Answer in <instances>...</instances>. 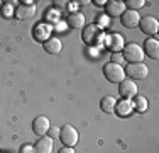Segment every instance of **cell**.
Instances as JSON below:
<instances>
[{"mask_svg": "<svg viewBox=\"0 0 159 153\" xmlns=\"http://www.w3.org/2000/svg\"><path fill=\"white\" fill-rule=\"evenodd\" d=\"M14 15H16V19L19 21H27V19H32L34 15H36V5H34V2H24L22 5H17L16 10H14Z\"/></svg>", "mask_w": 159, "mask_h": 153, "instance_id": "8992f818", "label": "cell"}, {"mask_svg": "<svg viewBox=\"0 0 159 153\" xmlns=\"http://www.w3.org/2000/svg\"><path fill=\"white\" fill-rule=\"evenodd\" d=\"M20 153H34V148L31 145H24V146L20 148Z\"/></svg>", "mask_w": 159, "mask_h": 153, "instance_id": "603a6c76", "label": "cell"}, {"mask_svg": "<svg viewBox=\"0 0 159 153\" xmlns=\"http://www.w3.org/2000/svg\"><path fill=\"white\" fill-rule=\"evenodd\" d=\"M59 140H61V143L64 146H71L73 148L75 145L78 143V131L75 126L71 124H66L63 126L61 129H59Z\"/></svg>", "mask_w": 159, "mask_h": 153, "instance_id": "277c9868", "label": "cell"}, {"mask_svg": "<svg viewBox=\"0 0 159 153\" xmlns=\"http://www.w3.org/2000/svg\"><path fill=\"white\" fill-rule=\"evenodd\" d=\"M58 153H75V150H73L71 146H64V148H61Z\"/></svg>", "mask_w": 159, "mask_h": 153, "instance_id": "cb8c5ba5", "label": "cell"}, {"mask_svg": "<svg viewBox=\"0 0 159 153\" xmlns=\"http://www.w3.org/2000/svg\"><path fill=\"white\" fill-rule=\"evenodd\" d=\"M105 10H107L108 17H120L125 12V5H124V2H119V0H108L105 3Z\"/></svg>", "mask_w": 159, "mask_h": 153, "instance_id": "7c38bea8", "label": "cell"}, {"mask_svg": "<svg viewBox=\"0 0 159 153\" xmlns=\"http://www.w3.org/2000/svg\"><path fill=\"white\" fill-rule=\"evenodd\" d=\"M139 29L142 31L144 34H149V36H152V34H156L159 31V22L156 17H151V15H146V17H141V21H139Z\"/></svg>", "mask_w": 159, "mask_h": 153, "instance_id": "52a82bcc", "label": "cell"}, {"mask_svg": "<svg viewBox=\"0 0 159 153\" xmlns=\"http://www.w3.org/2000/svg\"><path fill=\"white\" fill-rule=\"evenodd\" d=\"M97 5H105V3H107V2H105V0H97Z\"/></svg>", "mask_w": 159, "mask_h": 153, "instance_id": "484cf974", "label": "cell"}, {"mask_svg": "<svg viewBox=\"0 0 159 153\" xmlns=\"http://www.w3.org/2000/svg\"><path fill=\"white\" fill-rule=\"evenodd\" d=\"M124 72H125V75H129L130 78H135V80H142L149 75V68L142 61H139V63H129L124 68Z\"/></svg>", "mask_w": 159, "mask_h": 153, "instance_id": "5b68a950", "label": "cell"}, {"mask_svg": "<svg viewBox=\"0 0 159 153\" xmlns=\"http://www.w3.org/2000/svg\"><path fill=\"white\" fill-rule=\"evenodd\" d=\"M43 48H44L46 53H49V55H58V53L61 51L63 44H61V41H59L58 37H48V39L44 41Z\"/></svg>", "mask_w": 159, "mask_h": 153, "instance_id": "9a60e30c", "label": "cell"}, {"mask_svg": "<svg viewBox=\"0 0 159 153\" xmlns=\"http://www.w3.org/2000/svg\"><path fill=\"white\" fill-rule=\"evenodd\" d=\"M122 55L120 53H113V56H112V63H117V65H120V61H122Z\"/></svg>", "mask_w": 159, "mask_h": 153, "instance_id": "7402d4cb", "label": "cell"}, {"mask_svg": "<svg viewBox=\"0 0 159 153\" xmlns=\"http://www.w3.org/2000/svg\"><path fill=\"white\" fill-rule=\"evenodd\" d=\"M124 5H125L129 10H135V12H137L139 9H142V7L146 5V2H144V0H125Z\"/></svg>", "mask_w": 159, "mask_h": 153, "instance_id": "44dd1931", "label": "cell"}, {"mask_svg": "<svg viewBox=\"0 0 159 153\" xmlns=\"http://www.w3.org/2000/svg\"><path fill=\"white\" fill-rule=\"evenodd\" d=\"M124 60H127L129 63H139L144 58V51L142 46H139L137 43H129L124 46V53H122Z\"/></svg>", "mask_w": 159, "mask_h": 153, "instance_id": "3957f363", "label": "cell"}, {"mask_svg": "<svg viewBox=\"0 0 159 153\" xmlns=\"http://www.w3.org/2000/svg\"><path fill=\"white\" fill-rule=\"evenodd\" d=\"M108 21H110V19H107L105 15H100V24H107Z\"/></svg>", "mask_w": 159, "mask_h": 153, "instance_id": "d4e9b609", "label": "cell"}, {"mask_svg": "<svg viewBox=\"0 0 159 153\" xmlns=\"http://www.w3.org/2000/svg\"><path fill=\"white\" fill-rule=\"evenodd\" d=\"M132 109H135L137 112H144L147 109V99L144 95H135L134 102H132Z\"/></svg>", "mask_w": 159, "mask_h": 153, "instance_id": "d6986e66", "label": "cell"}, {"mask_svg": "<svg viewBox=\"0 0 159 153\" xmlns=\"http://www.w3.org/2000/svg\"><path fill=\"white\" fill-rule=\"evenodd\" d=\"M115 112L119 114L120 117H125L132 112V101L129 99H122L119 104H115Z\"/></svg>", "mask_w": 159, "mask_h": 153, "instance_id": "e0dca14e", "label": "cell"}, {"mask_svg": "<svg viewBox=\"0 0 159 153\" xmlns=\"http://www.w3.org/2000/svg\"><path fill=\"white\" fill-rule=\"evenodd\" d=\"M103 41H105V46L108 49H112L113 53L120 51V49L125 46V41L120 34H110V36H103Z\"/></svg>", "mask_w": 159, "mask_h": 153, "instance_id": "30bf717a", "label": "cell"}, {"mask_svg": "<svg viewBox=\"0 0 159 153\" xmlns=\"http://www.w3.org/2000/svg\"><path fill=\"white\" fill-rule=\"evenodd\" d=\"M54 3H56L58 7H64V3H66V2H54Z\"/></svg>", "mask_w": 159, "mask_h": 153, "instance_id": "4316f807", "label": "cell"}, {"mask_svg": "<svg viewBox=\"0 0 159 153\" xmlns=\"http://www.w3.org/2000/svg\"><path fill=\"white\" fill-rule=\"evenodd\" d=\"M142 51L146 53V55H149V58L157 60L159 58V41L156 37H147V39L144 41Z\"/></svg>", "mask_w": 159, "mask_h": 153, "instance_id": "4fadbf2b", "label": "cell"}, {"mask_svg": "<svg viewBox=\"0 0 159 153\" xmlns=\"http://www.w3.org/2000/svg\"><path fill=\"white\" fill-rule=\"evenodd\" d=\"M49 129H51V122H49V119L46 116H37L36 119L32 121V131L39 138L46 135Z\"/></svg>", "mask_w": 159, "mask_h": 153, "instance_id": "9c48e42d", "label": "cell"}, {"mask_svg": "<svg viewBox=\"0 0 159 153\" xmlns=\"http://www.w3.org/2000/svg\"><path fill=\"white\" fill-rule=\"evenodd\" d=\"M103 31L100 29V26L98 24H88L85 26V29H83V43L88 44V46H95V44H100L102 39H103Z\"/></svg>", "mask_w": 159, "mask_h": 153, "instance_id": "6da1fadb", "label": "cell"}, {"mask_svg": "<svg viewBox=\"0 0 159 153\" xmlns=\"http://www.w3.org/2000/svg\"><path fill=\"white\" fill-rule=\"evenodd\" d=\"M139 21H141V15L135 12V10H125V12L120 15V22L127 29H135L139 26Z\"/></svg>", "mask_w": 159, "mask_h": 153, "instance_id": "ba28073f", "label": "cell"}, {"mask_svg": "<svg viewBox=\"0 0 159 153\" xmlns=\"http://www.w3.org/2000/svg\"><path fill=\"white\" fill-rule=\"evenodd\" d=\"M115 99L112 97V95H107V97H103L102 99V102H100V109L103 111V112H107V114H110L115 111Z\"/></svg>", "mask_w": 159, "mask_h": 153, "instance_id": "ac0fdd59", "label": "cell"}, {"mask_svg": "<svg viewBox=\"0 0 159 153\" xmlns=\"http://www.w3.org/2000/svg\"><path fill=\"white\" fill-rule=\"evenodd\" d=\"M119 94L124 99L135 97L137 95V85H135V82H132V80H122L119 85Z\"/></svg>", "mask_w": 159, "mask_h": 153, "instance_id": "8fae6325", "label": "cell"}, {"mask_svg": "<svg viewBox=\"0 0 159 153\" xmlns=\"http://www.w3.org/2000/svg\"><path fill=\"white\" fill-rule=\"evenodd\" d=\"M52 138L49 136H41L37 140V143L34 145V153H52Z\"/></svg>", "mask_w": 159, "mask_h": 153, "instance_id": "5bb4252c", "label": "cell"}, {"mask_svg": "<svg viewBox=\"0 0 159 153\" xmlns=\"http://www.w3.org/2000/svg\"><path fill=\"white\" fill-rule=\"evenodd\" d=\"M48 34H49V27L48 26H44V24H37L36 26V39H43V41H46L48 39Z\"/></svg>", "mask_w": 159, "mask_h": 153, "instance_id": "ffe728a7", "label": "cell"}, {"mask_svg": "<svg viewBox=\"0 0 159 153\" xmlns=\"http://www.w3.org/2000/svg\"><path fill=\"white\" fill-rule=\"evenodd\" d=\"M103 75L108 82L112 83H120L122 80H125V72H124L122 65H117V63H107L103 65Z\"/></svg>", "mask_w": 159, "mask_h": 153, "instance_id": "7a4b0ae2", "label": "cell"}, {"mask_svg": "<svg viewBox=\"0 0 159 153\" xmlns=\"http://www.w3.org/2000/svg\"><path fill=\"white\" fill-rule=\"evenodd\" d=\"M66 22L71 29H81V27H85V15L81 12H71L68 15Z\"/></svg>", "mask_w": 159, "mask_h": 153, "instance_id": "2e32d148", "label": "cell"}]
</instances>
